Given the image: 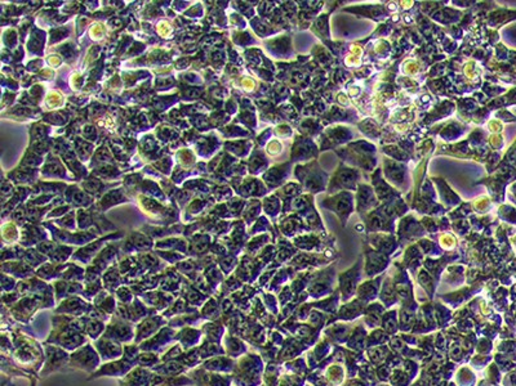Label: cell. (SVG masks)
I'll return each mask as SVG.
<instances>
[{"label": "cell", "instance_id": "cell-7", "mask_svg": "<svg viewBox=\"0 0 516 386\" xmlns=\"http://www.w3.org/2000/svg\"><path fill=\"white\" fill-rule=\"evenodd\" d=\"M385 165V174L390 182H393L400 188H404V182H407V167L402 165L395 161L386 160L383 162Z\"/></svg>", "mask_w": 516, "mask_h": 386}, {"label": "cell", "instance_id": "cell-3", "mask_svg": "<svg viewBox=\"0 0 516 386\" xmlns=\"http://www.w3.org/2000/svg\"><path fill=\"white\" fill-rule=\"evenodd\" d=\"M297 177L300 179H302V178L305 179L303 182H305L306 189L313 193L324 191L325 184L328 182V174L323 172L316 161H314L310 165H306V167H297Z\"/></svg>", "mask_w": 516, "mask_h": 386}, {"label": "cell", "instance_id": "cell-4", "mask_svg": "<svg viewBox=\"0 0 516 386\" xmlns=\"http://www.w3.org/2000/svg\"><path fill=\"white\" fill-rule=\"evenodd\" d=\"M320 205L324 209H329L333 213L337 214L341 219L342 226H345L350 215L354 213V196L348 191H343L333 197H328V199L323 200Z\"/></svg>", "mask_w": 516, "mask_h": 386}, {"label": "cell", "instance_id": "cell-1", "mask_svg": "<svg viewBox=\"0 0 516 386\" xmlns=\"http://www.w3.org/2000/svg\"><path fill=\"white\" fill-rule=\"evenodd\" d=\"M337 153L341 156L343 161H348L350 164H354L367 170H372L377 164L375 156H373L375 155V147L367 140L350 143L348 148H342L341 151H337Z\"/></svg>", "mask_w": 516, "mask_h": 386}, {"label": "cell", "instance_id": "cell-2", "mask_svg": "<svg viewBox=\"0 0 516 386\" xmlns=\"http://www.w3.org/2000/svg\"><path fill=\"white\" fill-rule=\"evenodd\" d=\"M359 179H360L359 170L340 164V167H337L335 174L332 175V179L329 180L328 193L333 194L341 189L355 191Z\"/></svg>", "mask_w": 516, "mask_h": 386}, {"label": "cell", "instance_id": "cell-6", "mask_svg": "<svg viewBox=\"0 0 516 386\" xmlns=\"http://www.w3.org/2000/svg\"><path fill=\"white\" fill-rule=\"evenodd\" d=\"M356 201H358V213L360 215L367 213L369 209H373L378 205L375 191L368 184H359Z\"/></svg>", "mask_w": 516, "mask_h": 386}, {"label": "cell", "instance_id": "cell-5", "mask_svg": "<svg viewBox=\"0 0 516 386\" xmlns=\"http://www.w3.org/2000/svg\"><path fill=\"white\" fill-rule=\"evenodd\" d=\"M354 134L350 130L349 127H335L328 129L325 133L322 135V145H320V151H327L329 148H335L338 145L348 143L350 138H353Z\"/></svg>", "mask_w": 516, "mask_h": 386}]
</instances>
